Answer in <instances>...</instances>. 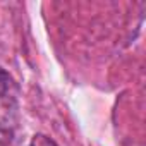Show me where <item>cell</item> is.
I'll use <instances>...</instances> for the list:
<instances>
[{
  "instance_id": "7a4b0ae2",
  "label": "cell",
  "mask_w": 146,
  "mask_h": 146,
  "mask_svg": "<svg viewBox=\"0 0 146 146\" xmlns=\"http://www.w3.org/2000/svg\"><path fill=\"white\" fill-rule=\"evenodd\" d=\"M31 146H55V144H53L48 137H45V136H35Z\"/></svg>"
},
{
  "instance_id": "6da1fadb",
  "label": "cell",
  "mask_w": 146,
  "mask_h": 146,
  "mask_svg": "<svg viewBox=\"0 0 146 146\" xmlns=\"http://www.w3.org/2000/svg\"><path fill=\"white\" fill-rule=\"evenodd\" d=\"M19 124V88L7 70L0 69V131L11 132Z\"/></svg>"
}]
</instances>
